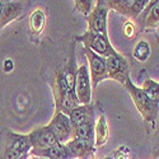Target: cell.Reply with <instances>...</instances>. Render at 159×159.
Wrapping results in <instances>:
<instances>
[{
	"label": "cell",
	"mask_w": 159,
	"mask_h": 159,
	"mask_svg": "<svg viewBox=\"0 0 159 159\" xmlns=\"http://www.w3.org/2000/svg\"><path fill=\"white\" fill-rule=\"evenodd\" d=\"M28 139L31 143V147H33L34 150H45L59 144L48 126L34 130L28 135Z\"/></svg>",
	"instance_id": "4"
},
{
	"label": "cell",
	"mask_w": 159,
	"mask_h": 159,
	"mask_svg": "<svg viewBox=\"0 0 159 159\" xmlns=\"http://www.w3.org/2000/svg\"><path fill=\"white\" fill-rule=\"evenodd\" d=\"M89 33L107 36V9L102 2L98 3L94 11L89 17Z\"/></svg>",
	"instance_id": "6"
},
{
	"label": "cell",
	"mask_w": 159,
	"mask_h": 159,
	"mask_svg": "<svg viewBox=\"0 0 159 159\" xmlns=\"http://www.w3.org/2000/svg\"><path fill=\"white\" fill-rule=\"evenodd\" d=\"M69 115H70L69 120H70V124H71L73 127H75L78 125H80V124L90 120L88 106H83V107H75V108H73L69 112Z\"/></svg>",
	"instance_id": "14"
},
{
	"label": "cell",
	"mask_w": 159,
	"mask_h": 159,
	"mask_svg": "<svg viewBox=\"0 0 159 159\" xmlns=\"http://www.w3.org/2000/svg\"><path fill=\"white\" fill-rule=\"evenodd\" d=\"M68 148L70 149L71 154L74 157H88L89 153L93 149V143L90 141H85V140H79V139H75L73 141H70L68 144Z\"/></svg>",
	"instance_id": "11"
},
{
	"label": "cell",
	"mask_w": 159,
	"mask_h": 159,
	"mask_svg": "<svg viewBox=\"0 0 159 159\" xmlns=\"http://www.w3.org/2000/svg\"><path fill=\"white\" fill-rule=\"evenodd\" d=\"M104 60H106V66H107L108 76L117 79L118 82L125 83V80L129 76H127V62L124 60V57L118 54H115L106 57Z\"/></svg>",
	"instance_id": "7"
},
{
	"label": "cell",
	"mask_w": 159,
	"mask_h": 159,
	"mask_svg": "<svg viewBox=\"0 0 159 159\" xmlns=\"http://www.w3.org/2000/svg\"><path fill=\"white\" fill-rule=\"evenodd\" d=\"M25 158H27V154H23L20 158H18V159H25Z\"/></svg>",
	"instance_id": "19"
},
{
	"label": "cell",
	"mask_w": 159,
	"mask_h": 159,
	"mask_svg": "<svg viewBox=\"0 0 159 159\" xmlns=\"http://www.w3.org/2000/svg\"><path fill=\"white\" fill-rule=\"evenodd\" d=\"M20 5L14 3H4L0 2V25L5 24V22L10 20L11 18H16L17 14H19Z\"/></svg>",
	"instance_id": "13"
},
{
	"label": "cell",
	"mask_w": 159,
	"mask_h": 159,
	"mask_svg": "<svg viewBox=\"0 0 159 159\" xmlns=\"http://www.w3.org/2000/svg\"><path fill=\"white\" fill-rule=\"evenodd\" d=\"M85 54L89 59L90 62V73H92V80L97 85L101 80L108 78V73H107V66H106V60L97 55L96 52H93L92 50L85 47Z\"/></svg>",
	"instance_id": "8"
},
{
	"label": "cell",
	"mask_w": 159,
	"mask_h": 159,
	"mask_svg": "<svg viewBox=\"0 0 159 159\" xmlns=\"http://www.w3.org/2000/svg\"><path fill=\"white\" fill-rule=\"evenodd\" d=\"M125 85L129 88L130 93L134 98L138 108L140 110V112L145 116V117H153L155 116V112L158 110V102H153L147 94L143 92V89L136 88L134 84L130 82V79L127 78L125 80Z\"/></svg>",
	"instance_id": "1"
},
{
	"label": "cell",
	"mask_w": 159,
	"mask_h": 159,
	"mask_svg": "<svg viewBox=\"0 0 159 159\" xmlns=\"http://www.w3.org/2000/svg\"><path fill=\"white\" fill-rule=\"evenodd\" d=\"M143 92L153 102H158V83H155L154 80H147L144 83Z\"/></svg>",
	"instance_id": "15"
},
{
	"label": "cell",
	"mask_w": 159,
	"mask_h": 159,
	"mask_svg": "<svg viewBox=\"0 0 159 159\" xmlns=\"http://www.w3.org/2000/svg\"><path fill=\"white\" fill-rule=\"evenodd\" d=\"M11 68H13L11 61H10V60H7V61H5V66H4V69H5L7 71H10V70H11Z\"/></svg>",
	"instance_id": "18"
},
{
	"label": "cell",
	"mask_w": 159,
	"mask_h": 159,
	"mask_svg": "<svg viewBox=\"0 0 159 159\" xmlns=\"http://www.w3.org/2000/svg\"><path fill=\"white\" fill-rule=\"evenodd\" d=\"M43 20H45V18H43V14L41 11H36L34 14H32V17H31V22H32V27H33V30H36V31H39L42 28V25H43Z\"/></svg>",
	"instance_id": "17"
},
{
	"label": "cell",
	"mask_w": 159,
	"mask_h": 159,
	"mask_svg": "<svg viewBox=\"0 0 159 159\" xmlns=\"http://www.w3.org/2000/svg\"><path fill=\"white\" fill-rule=\"evenodd\" d=\"M79 39H83L87 48L92 50L93 52H97V55H102L108 57L111 55H115L117 52L113 50V47L110 45L107 36H99V34H94V33H85L83 37H80Z\"/></svg>",
	"instance_id": "2"
},
{
	"label": "cell",
	"mask_w": 159,
	"mask_h": 159,
	"mask_svg": "<svg viewBox=\"0 0 159 159\" xmlns=\"http://www.w3.org/2000/svg\"><path fill=\"white\" fill-rule=\"evenodd\" d=\"M48 127L52 131V134L55 135L59 144H62L68 140L71 135V130H73L69 117H66L61 112H57L55 115V117L52 118V121L50 122Z\"/></svg>",
	"instance_id": "3"
},
{
	"label": "cell",
	"mask_w": 159,
	"mask_h": 159,
	"mask_svg": "<svg viewBox=\"0 0 159 159\" xmlns=\"http://www.w3.org/2000/svg\"><path fill=\"white\" fill-rule=\"evenodd\" d=\"M135 57L136 59H139L140 61H145L148 59V56H149V52H150V48H149V45L147 43V42H144V41H141V42H139V45L135 47Z\"/></svg>",
	"instance_id": "16"
},
{
	"label": "cell",
	"mask_w": 159,
	"mask_h": 159,
	"mask_svg": "<svg viewBox=\"0 0 159 159\" xmlns=\"http://www.w3.org/2000/svg\"><path fill=\"white\" fill-rule=\"evenodd\" d=\"M34 154H39L48 159H70L74 157L70 149L68 148V145H62V144H56L54 147L45 150H34Z\"/></svg>",
	"instance_id": "10"
},
{
	"label": "cell",
	"mask_w": 159,
	"mask_h": 159,
	"mask_svg": "<svg viewBox=\"0 0 159 159\" xmlns=\"http://www.w3.org/2000/svg\"><path fill=\"white\" fill-rule=\"evenodd\" d=\"M74 89H76V98L78 101L88 106L90 102V79L88 74L87 66L83 65L79 68L76 73V80L74 84Z\"/></svg>",
	"instance_id": "5"
},
{
	"label": "cell",
	"mask_w": 159,
	"mask_h": 159,
	"mask_svg": "<svg viewBox=\"0 0 159 159\" xmlns=\"http://www.w3.org/2000/svg\"><path fill=\"white\" fill-rule=\"evenodd\" d=\"M74 134H75V139L79 140H85V141H90L93 143V138H94V125L92 120H88L80 125H78L74 127Z\"/></svg>",
	"instance_id": "12"
},
{
	"label": "cell",
	"mask_w": 159,
	"mask_h": 159,
	"mask_svg": "<svg viewBox=\"0 0 159 159\" xmlns=\"http://www.w3.org/2000/svg\"><path fill=\"white\" fill-rule=\"evenodd\" d=\"M31 148L28 136H22L18 134H10V140L8 143V157H17L18 154H27Z\"/></svg>",
	"instance_id": "9"
}]
</instances>
